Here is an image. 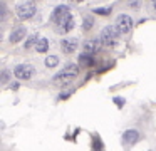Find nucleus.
I'll return each instance as SVG.
<instances>
[{
    "label": "nucleus",
    "instance_id": "nucleus-1",
    "mask_svg": "<svg viewBox=\"0 0 156 151\" xmlns=\"http://www.w3.org/2000/svg\"><path fill=\"white\" fill-rule=\"evenodd\" d=\"M77 74H79V67L76 66V64H67V66H64V69H62L61 72H57L54 76V82L59 84V86L69 84V82H72V79H74Z\"/></svg>",
    "mask_w": 156,
    "mask_h": 151
},
{
    "label": "nucleus",
    "instance_id": "nucleus-2",
    "mask_svg": "<svg viewBox=\"0 0 156 151\" xmlns=\"http://www.w3.org/2000/svg\"><path fill=\"white\" fill-rule=\"evenodd\" d=\"M118 35H119L118 29H116V27H112V25H108V27H104V29H102L99 40H101L102 45L112 47V45H116V42H118Z\"/></svg>",
    "mask_w": 156,
    "mask_h": 151
},
{
    "label": "nucleus",
    "instance_id": "nucleus-3",
    "mask_svg": "<svg viewBox=\"0 0 156 151\" xmlns=\"http://www.w3.org/2000/svg\"><path fill=\"white\" fill-rule=\"evenodd\" d=\"M35 12H37V7H35V3L32 2V0H25V2L19 3L17 7V17L20 20H29L32 19V17L35 15Z\"/></svg>",
    "mask_w": 156,
    "mask_h": 151
},
{
    "label": "nucleus",
    "instance_id": "nucleus-4",
    "mask_svg": "<svg viewBox=\"0 0 156 151\" xmlns=\"http://www.w3.org/2000/svg\"><path fill=\"white\" fill-rule=\"evenodd\" d=\"M114 27L118 29L119 34H129L133 29V19L128 13H121V15H118V19H116Z\"/></svg>",
    "mask_w": 156,
    "mask_h": 151
},
{
    "label": "nucleus",
    "instance_id": "nucleus-5",
    "mask_svg": "<svg viewBox=\"0 0 156 151\" xmlns=\"http://www.w3.org/2000/svg\"><path fill=\"white\" fill-rule=\"evenodd\" d=\"M14 74H15L17 79L27 81V79H30L32 74H34V67L29 66V64H19V66L14 69Z\"/></svg>",
    "mask_w": 156,
    "mask_h": 151
},
{
    "label": "nucleus",
    "instance_id": "nucleus-6",
    "mask_svg": "<svg viewBox=\"0 0 156 151\" xmlns=\"http://www.w3.org/2000/svg\"><path fill=\"white\" fill-rule=\"evenodd\" d=\"M74 23H76L74 22V17H72L71 13H67V15H66L61 22H57V29H59L57 32L59 34H67L69 30L74 29Z\"/></svg>",
    "mask_w": 156,
    "mask_h": 151
},
{
    "label": "nucleus",
    "instance_id": "nucleus-7",
    "mask_svg": "<svg viewBox=\"0 0 156 151\" xmlns=\"http://www.w3.org/2000/svg\"><path fill=\"white\" fill-rule=\"evenodd\" d=\"M67 13H71V9H69V5H59V7H55L54 9V12H52V22H61L62 19H64Z\"/></svg>",
    "mask_w": 156,
    "mask_h": 151
},
{
    "label": "nucleus",
    "instance_id": "nucleus-8",
    "mask_svg": "<svg viewBox=\"0 0 156 151\" xmlns=\"http://www.w3.org/2000/svg\"><path fill=\"white\" fill-rule=\"evenodd\" d=\"M77 47H79L77 39H64L61 42V49H62V52H64V54L76 52V50H77Z\"/></svg>",
    "mask_w": 156,
    "mask_h": 151
},
{
    "label": "nucleus",
    "instance_id": "nucleus-9",
    "mask_svg": "<svg viewBox=\"0 0 156 151\" xmlns=\"http://www.w3.org/2000/svg\"><path fill=\"white\" fill-rule=\"evenodd\" d=\"M27 35V30L24 29V27H17V29H14L12 30V34H10V42L12 44H19L20 40H24V37Z\"/></svg>",
    "mask_w": 156,
    "mask_h": 151
},
{
    "label": "nucleus",
    "instance_id": "nucleus-10",
    "mask_svg": "<svg viewBox=\"0 0 156 151\" xmlns=\"http://www.w3.org/2000/svg\"><path fill=\"white\" fill-rule=\"evenodd\" d=\"M138 138H139V133L136 129H128L122 134V143L124 144H134L136 141H138Z\"/></svg>",
    "mask_w": 156,
    "mask_h": 151
},
{
    "label": "nucleus",
    "instance_id": "nucleus-11",
    "mask_svg": "<svg viewBox=\"0 0 156 151\" xmlns=\"http://www.w3.org/2000/svg\"><path fill=\"white\" fill-rule=\"evenodd\" d=\"M99 49V40L98 39H89L82 44V50L84 54H94L96 50Z\"/></svg>",
    "mask_w": 156,
    "mask_h": 151
},
{
    "label": "nucleus",
    "instance_id": "nucleus-12",
    "mask_svg": "<svg viewBox=\"0 0 156 151\" xmlns=\"http://www.w3.org/2000/svg\"><path fill=\"white\" fill-rule=\"evenodd\" d=\"M35 50H37V52H41V54L47 52V50H49V40L45 39V37H41V39H39V42H37V45H35Z\"/></svg>",
    "mask_w": 156,
    "mask_h": 151
},
{
    "label": "nucleus",
    "instance_id": "nucleus-13",
    "mask_svg": "<svg viewBox=\"0 0 156 151\" xmlns=\"http://www.w3.org/2000/svg\"><path fill=\"white\" fill-rule=\"evenodd\" d=\"M79 62H81V66H92L94 64V57H92V54H82L79 57Z\"/></svg>",
    "mask_w": 156,
    "mask_h": 151
},
{
    "label": "nucleus",
    "instance_id": "nucleus-14",
    "mask_svg": "<svg viewBox=\"0 0 156 151\" xmlns=\"http://www.w3.org/2000/svg\"><path fill=\"white\" fill-rule=\"evenodd\" d=\"M92 27H94V17L86 15L84 17V22H82V29H84V30H91Z\"/></svg>",
    "mask_w": 156,
    "mask_h": 151
},
{
    "label": "nucleus",
    "instance_id": "nucleus-15",
    "mask_svg": "<svg viewBox=\"0 0 156 151\" xmlns=\"http://www.w3.org/2000/svg\"><path fill=\"white\" fill-rule=\"evenodd\" d=\"M37 42H39V37L37 35H30L27 39V42L24 44V47H25V49H32V47L37 45Z\"/></svg>",
    "mask_w": 156,
    "mask_h": 151
},
{
    "label": "nucleus",
    "instance_id": "nucleus-16",
    "mask_svg": "<svg viewBox=\"0 0 156 151\" xmlns=\"http://www.w3.org/2000/svg\"><path fill=\"white\" fill-rule=\"evenodd\" d=\"M59 64V57L57 56H49V57H45V66L47 67H55Z\"/></svg>",
    "mask_w": 156,
    "mask_h": 151
},
{
    "label": "nucleus",
    "instance_id": "nucleus-17",
    "mask_svg": "<svg viewBox=\"0 0 156 151\" xmlns=\"http://www.w3.org/2000/svg\"><path fill=\"white\" fill-rule=\"evenodd\" d=\"M129 9L139 10L141 9V0H129Z\"/></svg>",
    "mask_w": 156,
    "mask_h": 151
},
{
    "label": "nucleus",
    "instance_id": "nucleus-18",
    "mask_svg": "<svg viewBox=\"0 0 156 151\" xmlns=\"http://www.w3.org/2000/svg\"><path fill=\"white\" fill-rule=\"evenodd\" d=\"M94 13H98V15H109L111 13V9H94Z\"/></svg>",
    "mask_w": 156,
    "mask_h": 151
},
{
    "label": "nucleus",
    "instance_id": "nucleus-19",
    "mask_svg": "<svg viewBox=\"0 0 156 151\" xmlns=\"http://www.w3.org/2000/svg\"><path fill=\"white\" fill-rule=\"evenodd\" d=\"M9 79H10V72H9V70H2V82L7 84Z\"/></svg>",
    "mask_w": 156,
    "mask_h": 151
},
{
    "label": "nucleus",
    "instance_id": "nucleus-20",
    "mask_svg": "<svg viewBox=\"0 0 156 151\" xmlns=\"http://www.w3.org/2000/svg\"><path fill=\"white\" fill-rule=\"evenodd\" d=\"M0 10H2V20H5V15H7V10H5V5H4V3L0 5Z\"/></svg>",
    "mask_w": 156,
    "mask_h": 151
},
{
    "label": "nucleus",
    "instance_id": "nucleus-21",
    "mask_svg": "<svg viewBox=\"0 0 156 151\" xmlns=\"http://www.w3.org/2000/svg\"><path fill=\"white\" fill-rule=\"evenodd\" d=\"M72 2H82V0H72Z\"/></svg>",
    "mask_w": 156,
    "mask_h": 151
}]
</instances>
